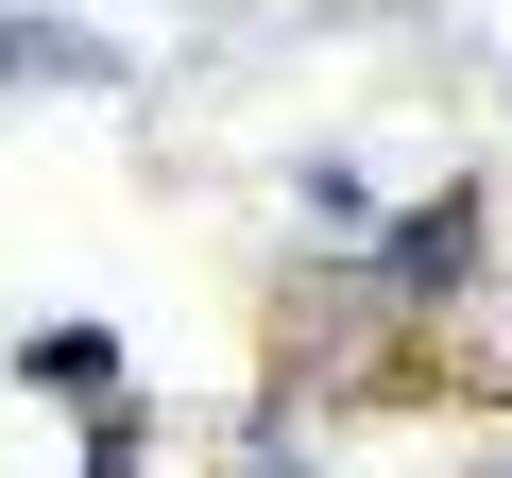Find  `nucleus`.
I'll return each instance as SVG.
<instances>
[{
    "mask_svg": "<svg viewBox=\"0 0 512 478\" xmlns=\"http://www.w3.org/2000/svg\"><path fill=\"white\" fill-rule=\"evenodd\" d=\"M478 257H495V188L461 171V188H427L410 222H376L359 257H325L359 308H444V291H478Z\"/></svg>",
    "mask_w": 512,
    "mask_h": 478,
    "instance_id": "1",
    "label": "nucleus"
},
{
    "mask_svg": "<svg viewBox=\"0 0 512 478\" xmlns=\"http://www.w3.org/2000/svg\"><path fill=\"white\" fill-rule=\"evenodd\" d=\"M86 478H154V427H137V393H120V410H86Z\"/></svg>",
    "mask_w": 512,
    "mask_h": 478,
    "instance_id": "4",
    "label": "nucleus"
},
{
    "mask_svg": "<svg viewBox=\"0 0 512 478\" xmlns=\"http://www.w3.org/2000/svg\"><path fill=\"white\" fill-rule=\"evenodd\" d=\"M495 478H512V461H495Z\"/></svg>",
    "mask_w": 512,
    "mask_h": 478,
    "instance_id": "5",
    "label": "nucleus"
},
{
    "mask_svg": "<svg viewBox=\"0 0 512 478\" xmlns=\"http://www.w3.org/2000/svg\"><path fill=\"white\" fill-rule=\"evenodd\" d=\"M0 86H120V52L86 18H0Z\"/></svg>",
    "mask_w": 512,
    "mask_h": 478,
    "instance_id": "3",
    "label": "nucleus"
},
{
    "mask_svg": "<svg viewBox=\"0 0 512 478\" xmlns=\"http://www.w3.org/2000/svg\"><path fill=\"white\" fill-rule=\"evenodd\" d=\"M18 393H52V410H120V325H35V342H18Z\"/></svg>",
    "mask_w": 512,
    "mask_h": 478,
    "instance_id": "2",
    "label": "nucleus"
}]
</instances>
